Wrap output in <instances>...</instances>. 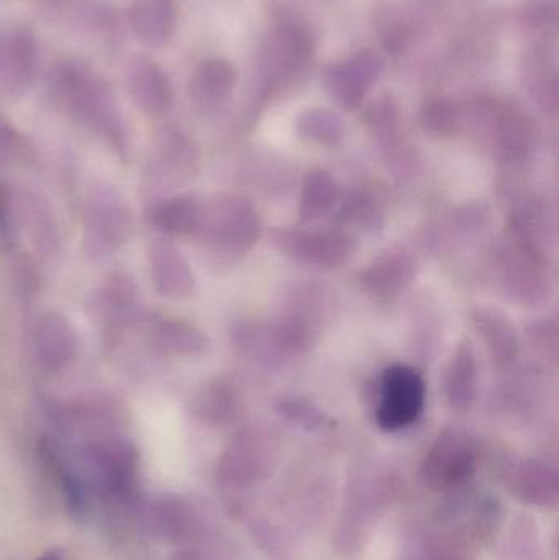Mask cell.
Segmentation results:
<instances>
[{
  "instance_id": "38",
  "label": "cell",
  "mask_w": 559,
  "mask_h": 560,
  "mask_svg": "<svg viewBox=\"0 0 559 560\" xmlns=\"http://www.w3.org/2000/svg\"><path fill=\"white\" fill-rule=\"evenodd\" d=\"M381 43L391 55H400L406 51L412 38V30L396 13H384L380 20Z\"/></svg>"
},
{
  "instance_id": "36",
  "label": "cell",
  "mask_w": 559,
  "mask_h": 560,
  "mask_svg": "<svg viewBox=\"0 0 559 560\" xmlns=\"http://www.w3.org/2000/svg\"><path fill=\"white\" fill-rule=\"evenodd\" d=\"M276 411L281 415L282 420L304 431L318 430V428L324 427L325 420H327L324 411L317 405L302 397L279 398L276 401Z\"/></svg>"
},
{
  "instance_id": "28",
  "label": "cell",
  "mask_w": 559,
  "mask_h": 560,
  "mask_svg": "<svg viewBox=\"0 0 559 560\" xmlns=\"http://www.w3.org/2000/svg\"><path fill=\"white\" fill-rule=\"evenodd\" d=\"M230 341L236 354L246 361L265 368H276L284 361V352L276 342L269 323L242 322L233 326L230 332Z\"/></svg>"
},
{
  "instance_id": "20",
  "label": "cell",
  "mask_w": 559,
  "mask_h": 560,
  "mask_svg": "<svg viewBox=\"0 0 559 560\" xmlns=\"http://www.w3.org/2000/svg\"><path fill=\"white\" fill-rule=\"evenodd\" d=\"M127 22L141 45L164 48L176 33V0H135L128 9Z\"/></svg>"
},
{
  "instance_id": "6",
  "label": "cell",
  "mask_w": 559,
  "mask_h": 560,
  "mask_svg": "<svg viewBox=\"0 0 559 560\" xmlns=\"http://www.w3.org/2000/svg\"><path fill=\"white\" fill-rule=\"evenodd\" d=\"M550 261L522 248L505 236L492 253V272L505 296L522 303L537 305L551 295Z\"/></svg>"
},
{
  "instance_id": "29",
  "label": "cell",
  "mask_w": 559,
  "mask_h": 560,
  "mask_svg": "<svg viewBox=\"0 0 559 560\" xmlns=\"http://www.w3.org/2000/svg\"><path fill=\"white\" fill-rule=\"evenodd\" d=\"M203 203L189 196H173L151 206L148 220L167 235H194L202 223Z\"/></svg>"
},
{
  "instance_id": "25",
  "label": "cell",
  "mask_w": 559,
  "mask_h": 560,
  "mask_svg": "<svg viewBox=\"0 0 559 560\" xmlns=\"http://www.w3.org/2000/svg\"><path fill=\"white\" fill-rule=\"evenodd\" d=\"M137 303V285L128 276L117 272V275L105 279L95 306H97L98 318L104 323L105 335H108V338H117L118 332L135 315Z\"/></svg>"
},
{
  "instance_id": "19",
  "label": "cell",
  "mask_w": 559,
  "mask_h": 560,
  "mask_svg": "<svg viewBox=\"0 0 559 560\" xmlns=\"http://www.w3.org/2000/svg\"><path fill=\"white\" fill-rule=\"evenodd\" d=\"M512 495L528 506L557 509L559 502V474L555 464L545 459H525L509 479Z\"/></svg>"
},
{
  "instance_id": "12",
  "label": "cell",
  "mask_w": 559,
  "mask_h": 560,
  "mask_svg": "<svg viewBox=\"0 0 559 560\" xmlns=\"http://www.w3.org/2000/svg\"><path fill=\"white\" fill-rule=\"evenodd\" d=\"M199 167V147L186 131L174 125H167L158 131L148 161L147 177L151 186L184 183L196 176Z\"/></svg>"
},
{
  "instance_id": "7",
  "label": "cell",
  "mask_w": 559,
  "mask_h": 560,
  "mask_svg": "<svg viewBox=\"0 0 559 560\" xmlns=\"http://www.w3.org/2000/svg\"><path fill=\"white\" fill-rule=\"evenodd\" d=\"M475 117L479 131L502 163L521 164L534 153L537 128L517 105L479 102Z\"/></svg>"
},
{
  "instance_id": "41",
  "label": "cell",
  "mask_w": 559,
  "mask_h": 560,
  "mask_svg": "<svg viewBox=\"0 0 559 560\" xmlns=\"http://www.w3.org/2000/svg\"><path fill=\"white\" fill-rule=\"evenodd\" d=\"M410 560H463V552L456 542L436 539L429 541V545L423 546Z\"/></svg>"
},
{
  "instance_id": "40",
  "label": "cell",
  "mask_w": 559,
  "mask_h": 560,
  "mask_svg": "<svg viewBox=\"0 0 559 560\" xmlns=\"http://www.w3.org/2000/svg\"><path fill=\"white\" fill-rule=\"evenodd\" d=\"M521 20L532 30L548 28L558 23L557 0H532L521 10Z\"/></svg>"
},
{
  "instance_id": "5",
  "label": "cell",
  "mask_w": 559,
  "mask_h": 560,
  "mask_svg": "<svg viewBox=\"0 0 559 560\" xmlns=\"http://www.w3.org/2000/svg\"><path fill=\"white\" fill-rule=\"evenodd\" d=\"M325 292L315 283H298L284 296L281 310L272 322V335L286 358L311 351L324 329Z\"/></svg>"
},
{
  "instance_id": "44",
  "label": "cell",
  "mask_w": 559,
  "mask_h": 560,
  "mask_svg": "<svg viewBox=\"0 0 559 560\" xmlns=\"http://www.w3.org/2000/svg\"><path fill=\"white\" fill-rule=\"evenodd\" d=\"M36 560H62V556H61V552L51 551V552H46L45 556H42V558L36 559Z\"/></svg>"
},
{
  "instance_id": "39",
  "label": "cell",
  "mask_w": 559,
  "mask_h": 560,
  "mask_svg": "<svg viewBox=\"0 0 559 560\" xmlns=\"http://www.w3.org/2000/svg\"><path fill=\"white\" fill-rule=\"evenodd\" d=\"M558 331L557 318H541L527 329L532 346L554 364L558 362Z\"/></svg>"
},
{
  "instance_id": "24",
  "label": "cell",
  "mask_w": 559,
  "mask_h": 560,
  "mask_svg": "<svg viewBox=\"0 0 559 560\" xmlns=\"http://www.w3.org/2000/svg\"><path fill=\"white\" fill-rule=\"evenodd\" d=\"M194 413L212 427L232 423L242 413V394L229 377H213L200 385L193 400Z\"/></svg>"
},
{
  "instance_id": "33",
  "label": "cell",
  "mask_w": 559,
  "mask_h": 560,
  "mask_svg": "<svg viewBox=\"0 0 559 560\" xmlns=\"http://www.w3.org/2000/svg\"><path fill=\"white\" fill-rule=\"evenodd\" d=\"M463 110L449 97H432L420 108V127L429 137L445 140L458 133L463 125Z\"/></svg>"
},
{
  "instance_id": "21",
  "label": "cell",
  "mask_w": 559,
  "mask_h": 560,
  "mask_svg": "<svg viewBox=\"0 0 559 560\" xmlns=\"http://www.w3.org/2000/svg\"><path fill=\"white\" fill-rule=\"evenodd\" d=\"M151 279L161 295L187 299L196 290V276L177 246L158 240L150 248Z\"/></svg>"
},
{
  "instance_id": "26",
  "label": "cell",
  "mask_w": 559,
  "mask_h": 560,
  "mask_svg": "<svg viewBox=\"0 0 559 560\" xmlns=\"http://www.w3.org/2000/svg\"><path fill=\"white\" fill-rule=\"evenodd\" d=\"M478 361L471 342L466 339L456 348L445 378V395L452 410L466 413L478 400Z\"/></svg>"
},
{
  "instance_id": "8",
  "label": "cell",
  "mask_w": 559,
  "mask_h": 560,
  "mask_svg": "<svg viewBox=\"0 0 559 560\" xmlns=\"http://www.w3.org/2000/svg\"><path fill=\"white\" fill-rule=\"evenodd\" d=\"M133 232L130 207L110 186L92 187L84 220V249L101 259L120 249Z\"/></svg>"
},
{
  "instance_id": "2",
  "label": "cell",
  "mask_w": 559,
  "mask_h": 560,
  "mask_svg": "<svg viewBox=\"0 0 559 560\" xmlns=\"http://www.w3.org/2000/svg\"><path fill=\"white\" fill-rule=\"evenodd\" d=\"M315 58L311 28L298 19L282 16L265 36L256 58L248 112L256 117L282 89L304 78Z\"/></svg>"
},
{
  "instance_id": "10",
  "label": "cell",
  "mask_w": 559,
  "mask_h": 560,
  "mask_svg": "<svg viewBox=\"0 0 559 560\" xmlns=\"http://www.w3.org/2000/svg\"><path fill=\"white\" fill-rule=\"evenodd\" d=\"M272 245L284 258L308 268L337 269L347 265L358 249L357 240L345 230L292 229L278 226L271 233Z\"/></svg>"
},
{
  "instance_id": "15",
  "label": "cell",
  "mask_w": 559,
  "mask_h": 560,
  "mask_svg": "<svg viewBox=\"0 0 559 560\" xmlns=\"http://www.w3.org/2000/svg\"><path fill=\"white\" fill-rule=\"evenodd\" d=\"M38 71V46L30 30L15 28L0 43V79L12 97L32 89Z\"/></svg>"
},
{
  "instance_id": "30",
  "label": "cell",
  "mask_w": 559,
  "mask_h": 560,
  "mask_svg": "<svg viewBox=\"0 0 559 560\" xmlns=\"http://www.w3.org/2000/svg\"><path fill=\"white\" fill-rule=\"evenodd\" d=\"M340 202L337 180L325 170L308 171L302 184L299 219L302 223L317 222L327 217Z\"/></svg>"
},
{
  "instance_id": "27",
  "label": "cell",
  "mask_w": 559,
  "mask_h": 560,
  "mask_svg": "<svg viewBox=\"0 0 559 560\" xmlns=\"http://www.w3.org/2000/svg\"><path fill=\"white\" fill-rule=\"evenodd\" d=\"M151 339L158 351L179 358H199L210 348L209 338L193 323L174 316H161L151 323Z\"/></svg>"
},
{
  "instance_id": "16",
  "label": "cell",
  "mask_w": 559,
  "mask_h": 560,
  "mask_svg": "<svg viewBox=\"0 0 559 560\" xmlns=\"http://www.w3.org/2000/svg\"><path fill=\"white\" fill-rule=\"evenodd\" d=\"M368 127L393 171L406 173L412 167V148L407 147L400 125L399 107L391 95H381L371 105L368 110Z\"/></svg>"
},
{
  "instance_id": "34",
  "label": "cell",
  "mask_w": 559,
  "mask_h": 560,
  "mask_svg": "<svg viewBox=\"0 0 559 560\" xmlns=\"http://www.w3.org/2000/svg\"><path fill=\"white\" fill-rule=\"evenodd\" d=\"M528 82L538 105L555 117L558 112V81L557 71L551 68L548 56L547 59L541 55H535L532 58Z\"/></svg>"
},
{
  "instance_id": "31",
  "label": "cell",
  "mask_w": 559,
  "mask_h": 560,
  "mask_svg": "<svg viewBox=\"0 0 559 560\" xmlns=\"http://www.w3.org/2000/svg\"><path fill=\"white\" fill-rule=\"evenodd\" d=\"M295 131L308 143L337 147L345 137V121L330 108H308L295 120Z\"/></svg>"
},
{
  "instance_id": "43",
  "label": "cell",
  "mask_w": 559,
  "mask_h": 560,
  "mask_svg": "<svg viewBox=\"0 0 559 560\" xmlns=\"http://www.w3.org/2000/svg\"><path fill=\"white\" fill-rule=\"evenodd\" d=\"M0 243L5 248L13 245L12 220H10L9 209H7L2 192H0Z\"/></svg>"
},
{
  "instance_id": "37",
  "label": "cell",
  "mask_w": 559,
  "mask_h": 560,
  "mask_svg": "<svg viewBox=\"0 0 559 560\" xmlns=\"http://www.w3.org/2000/svg\"><path fill=\"white\" fill-rule=\"evenodd\" d=\"M377 217H380V209H377L376 200L368 192L354 190L341 200L340 219L348 225L370 229V226L376 225Z\"/></svg>"
},
{
  "instance_id": "3",
  "label": "cell",
  "mask_w": 559,
  "mask_h": 560,
  "mask_svg": "<svg viewBox=\"0 0 559 560\" xmlns=\"http://www.w3.org/2000/svg\"><path fill=\"white\" fill-rule=\"evenodd\" d=\"M263 223L252 200L238 194H220L203 203L199 235L219 256L246 255L261 236Z\"/></svg>"
},
{
  "instance_id": "13",
  "label": "cell",
  "mask_w": 559,
  "mask_h": 560,
  "mask_svg": "<svg viewBox=\"0 0 559 560\" xmlns=\"http://www.w3.org/2000/svg\"><path fill=\"white\" fill-rule=\"evenodd\" d=\"M384 61L373 49H364L353 58L330 66L324 84L330 97L345 110H358L383 74Z\"/></svg>"
},
{
  "instance_id": "35",
  "label": "cell",
  "mask_w": 559,
  "mask_h": 560,
  "mask_svg": "<svg viewBox=\"0 0 559 560\" xmlns=\"http://www.w3.org/2000/svg\"><path fill=\"white\" fill-rule=\"evenodd\" d=\"M20 213H22L20 217L32 232L38 248L43 252H51L53 245L56 243V230L45 203L38 197L28 194V196L22 197Z\"/></svg>"
},
{
  "instance_id": "32",
  "label": "cell",
  "mask_w": 559,
  "mask_h": 560,
  "mask_svg": "<svg viewBox=\"0 0 559 560\" xmlns=\"http://www.w3.org/2000/svg\"><path fill=\"white\" fill-rule=\"evenodd\" d=\"M502 560H544L537 523L532 516L519 515L499 545Z\"/></svg>"
},
{
  "instance_id": "17",
  "label": "cell",
  "mask_w": 559,
  "mask_h": 560,
  "mask_svg": "<svg viewBox=\"0 0 559 560\" xmlns=\"http://www.w3.org/2000/svg\"><path fill=\"white\" fill-rule=\"evenodd\" d=\"M128 89L137 107L151 118H163L173 110L174 88L170 75L150 58H138L128 72Z\"/></svg>"
},
{
  "instance_id": "18",
  "label": "cell",
  "mask_w": 559,
  "mask_h": 560,
  "mask_svg": "<svg viewBox=\"0 0 559 560\" xmlns=\"http://www.w3.org/2000/svg\"><path fill=\"white\" fill-rule=\"evenodd\" d=\"M236 84L238 72L232 62L226 59H207L190 79V101L202 114H217L229 104Z\"/></svg>"
},
{
  "instance_id": "42",
  "label": "cell",
  "mask_w": 559,
  "mask_h": 560,
  "mask_svg": "<svg viewBox=\"0 0 559 560\" xmlns=\"http://www.w3.org/2000/svg\"><path fill=\"white\" fill-rule=\"evenodd\" d=\"M23 151L22 138L9 125L0 121V161L13 160Z\"/></svg>"
},
{
  "instance_id": "9",
  "label": "cell",
  "mask_w": 559,
  "mask_h": 560,
  "mask_svg": "<svg viewBox=\"0 0 559 560\" xmlns=\"http://www.w3.org/2000/svg\"><path fill=\"white\" fill-rule=\"evenodd\" d=\"M475 441L458 430H446L433 441L419 467L420 482L433 492H449L471 482L478 472Z\"/></svg>"
},
{
  "instance_id": "22",
  "label": "cell",
  "mask_w": 559,
  "mask_h": 560,
  "mask_svg": "<svg viewBox=\"0 0 559 560\" xmlns=\"http://www.w3.org/2000/svg\"><path fill=\"white\" fill-rule=\"evenodd\" d=\"M35 349L45 371L65 369L78 352V338L71 323L59 313H46L35 329Z\"/></svg>"
},
{
  "instance_id": "11",
  "label": "cell",
  "mask_w": 559,
  "mask_h": 560,
  "mask_svg": "<svg viewBox=\"0 0 559 560\" xmlns=\"http://www.w3.org/2000/svg\"><path fill=\"white\" fill-rule=\"evenodd\" d=\"M427 385L410 365H391L383 372L374 410L381 430L396 433L412 427L426 407Z\"/></svg>"
},
{
  "instance_id": "4",
  "label": "cell",
  "mask_w": 559,
  "mask_h": 560,
  "mask_svg": "<svg viewBox=\"0 0 559 560\" xmlns=\"http://www.w3.org/2000/svg\"><path fill=\"white\" fill-rule=\"evenodd\" d=\"M279 434L268 423L242 428L220 456L219 479L235 489H249L265 482L279 459Z\"/></svg>"
},
{
  "instance_id": "14",
  "label": "cell",
  "mask_w": 559,
  "mask_h": 560,
  "mask_svg": "<svg viewBox=\"0 0 559 560\" xmlns=\"http://www.w3.org/2000/svg\"><path fill=\"white\" fill-rule=\"evenodd\" d=\"M419 275V262L403 248L387 249L360 272L361 290L380 302L396 300L406 292Z\"/></svg>"
},
{
  "instance_id": "23",
  "label": "cell",
  "mask_w": 559,
  "mask_h": 560,
  "mask_svg": "<svg viewBox=\"0 0 559 560\" xmlns=\"http://www.w3.org/2000/svg\"><path fill=\"white\" fill-rule=\"evenodd\" d=\"M471 322L488 348L498 368L514 364L521 352L517 328L508 315L492 306H478L471 312Z\"/></svg>"
},
{
  "instance_id": "1",
  "label": "cell",
  "mask_w": 559,
  "mask_h": 560,
  "mask_svg": "<svg viewBox=\"0 0 559 560\" xmlns=\"http://www.w3.org/2000/svg\"><path fill=\"white\" fill-rule=\"evenodd\" d=\"M51 92L58 104L82 127L108 141L118 153L127 150V131L114 89L81 59H66L53 69Z\"/></svg>"
}]
</instances>
